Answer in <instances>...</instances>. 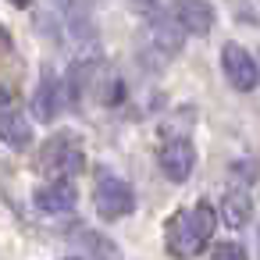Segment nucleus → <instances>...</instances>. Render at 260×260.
I'll return each instance as SVG.
<instances>
[{"label": "nucleus", "instance_id": "obj_1", "mask_svg": "<svg viewBox=\"0 0 260 260\" xmlns=\"http://www.w3.org/2000/svg\"><path fill=\"white\" fill-rule=\"evenodd\" d=\"M214 228H217V214L210 203H192V207H182L168 217L164 224V246L171 256L178 260H189V256H200L210 239H214Z\"/></svg>", "mask_w": 260, "mask_h": 260}, {"label": "nucleus", "instance_id": "obj_2", "mask_svg": "<svg viewBox=\"0 0 260 260\" xmlns=\"http://www.w3.org/2000/svg\"><path fill=\"white\" fill-rule=\"evenodd\" d=\"M40 171L47 175V182H57V178H64V182H72L75 175H82V168H86V146H82V139L75 136V132H54L43 146H40Z\"/></svg>", "mask_w": 260, "mask_h": 260}, {"label": "nucleus", "instance_id": "obj_3", "mask_svg": "<svg viewBox=\"0 0 260 260\" xmlns=\"http://www.w3.org/2000/svg\"><path fill=\"white\" fill-rule=\"evenodd\" d=\"M93 207L104 221H118V217H128L136 210V192L125 178H118L111 171H100L96 185H93Z\"/></svg>", "mask_w": 260, "mask_h": 260}, {"label": "nucleus", "instance_id": "obj_4", "mask_svg": "<svg viewBox=\"0 0 260 260\" xmlns=\"http://www.w3.org/2000/svg\"><path fill=\"white\" fill-rule=\"evenodd\" d=\"M107 68L100 57H79L68 75H64V93H68V107H82L89 96L100 93V82H104Z\"/></svg>", "mask_w": 260, "mask_h": 260}, {"label": "nucleus", "instance_id": "obj_5", "mask_svg": "<svg viewBox=\"0 0 260 260\" xmlns=\"http://www.w3.org/2000/svg\"><path fill=\"white\" fill-rule=\"evenodd\" d=\"M221 72H224L228 86L239 89V93H253L256 82H260L256 61H253V54L242 43H224L221 47Z\"/></svg>", "mask_w": 260, "mask_h": 260}, {"label": "nucleus", "instance_id": "obj_6", "mask_svg": "<svg viewBox=\"0 0 260 260\" xmlns=\"http://www.w3.org/2000/svg\"><path fill=\"white\" fill-rule=\"evenodd\" d=\"M157 164H160V175L168 182H185L196 168V146L189 136H171L160 143L157 150Z\"/></svg>", "mask_w": 260, "mask_h": 260}, {"label": "nucleus", "instance_id": "obj_7", "mask_svg": "<svg viewBox=\"0 0 260 260\" xmlns=\"http://www.w3.org/2000/svg\"><path fill=\"white\" fill-rule=\"evenodd\" d=\"M29 107H32V118H36V121L54 125V121L61 118V111L68 107L64 79H61V75H54V72H43V79H40V86H36L32 100H29Z\"/></svg>", "mask_w": 260, "mask_h": 260}, {"label": "nucleus", "instance_id": "obj_8", "mask_svg": "<svg viewBox=\"0 0 260 260\" xmlns=\"http://www.w3.org/2000/svg\"><path fill=\"white\" fill-rule=\"evenodd\" d=\"M0 132L11 150L32 146V121L25 118V107H15L11 89H4V96H0Z\"/></svg>", "mask_w": 260, "mask_h": 260}, {"label": "nucleus", "instance_id": "obj_9", "mask_svg": "<svg viewBox=\"0 0 260 260\" xmlns=\"http://www.w3.org/2000/svg\"><path fill=\"white\" fill-rule=\"evenodd\" d=\"M32 203H36L40 214H50V217H57V214H72L75 203H79V189H75V182H64V178H57V182H43V185H36Z\"/></svg>", "mask_w": 260, "mask_h": 260}, {"label": "nucleus", "instance_id": "obj_10", "mask_svg": "<svg viewBox=\"0 0 260 260\" xmlns=\"http://www.w3.org/2000/svg\"><path fill=\"white\" fill-rule=\"evenodd\" d=\"M168 11L189 36H207L214 29V8L207 0H168Z\"/></svg>", "mask_w": 260, "mask_h": 260}, {"label": "nucleus", "instance_id": "obj_11", "mask_svg": "<svg viewBox=\"0 0 260 260\" xmlns=\"http://www.w3.org/2000/svg\"><path fill=\"white\" fill-rule=\"evenodd\" d=\"M146 36H150V47H153L160 57H175V54L182 50V43H185L189 32H185V29L171 18V11H168V15L146 22Z\"/></svg>", "mask_w": 260, "mask_h": 260}, {"label": "nucleus", "instance_id": "obj_12", "mask_svg": "<svg viewBox=\"0 0 260 260\" xmlns=\"http://www.w3.org/2000/svg\"><path fill=\"white\" fill-rule=\"evenodd\" d=\"M217 217L228 224V228H246L249 217H253V200L242 185H232L221 192V207H217Z\"/></svg>", "mask_w": 260, "mask_h": 260}, {"label": "nucleus", "instance_id": "obj_13", "mask_svg": "<svg viewBox=\"0 0 260 260\" xmlns=\"http://www.w3.org/2000/svg\"><path fill=\"white\" fill-rule=\"evenodd\" d=\"M75 246L82 249V256L89 260H121V249L114 239H107L104 232H93V228H82L75 232Z\"/></svg>", "mask_w": 260, "mask_h": 260}, {"label": "nucleus", "instance_id": "obj_14", "mask_svg": "<svg viewBox=\"0 0 260 260\" xmlns=\"http://www.w3.org/2000/svg\"><path fill=\"white\" fill-rule=\"evenodd\" d=\"M232 178L246 189L249 182H256V178H260V164H256V160H235V164H232Z\"/></svg>", "mask_w": 260, "mask_h": 260}, {"label": "nucleus", "instance_id": "obj_15", "mask_svg": "<svg viewBox=\"0 0 260 260\" xmlns=\"http://www.w3.org/2000/svg\"><path fill=\"white\" fill-rule=\"evenodd\" d=\"M128 4L150 22V18H160V15H168V0H128Z\"/></svg>", "mask_w": 260, "mask_h": 260}, {"label": "nucleus", "instance_id": "obj_16", "mask_svg": "<svg viewBox=\"0 0 260 260\" xmlns=\"http://www.w3.org/2000/svg\"><path fill=\"white\" fill-rule=\"evenodd\" d=\"M214 260H249L242 242H217L214 246Z\"/></svg>", "mask_w": 260, "mask_h": 260}, {"label": "nucleus", "instance_id": "obj_17", "mask_svg": "<svg viewBox=\"0 0 260 260\" xmlns=\"http://www.w3.org/2000/svg\"><path fill=\"white\" fill-rule=\"evenodd\" d=\"M8 4H15V8H29L32 0H8Z\"/></svg>", "mask_w": 260, "mask_h": 260}, {"label": "nucleus", "instance_id": "obj_18", "mask_svg": "<svg viewBox=\"0 0 260 260\" xmlns=\"http://www.w3.org/2000/svg\"><path fill=\"white\" fill-rule=\"evenodd\" d=\"M256 246H260V228H256Z\"/></svg>", "mask_w": 260, "mask_h": 260}]
</instances>
